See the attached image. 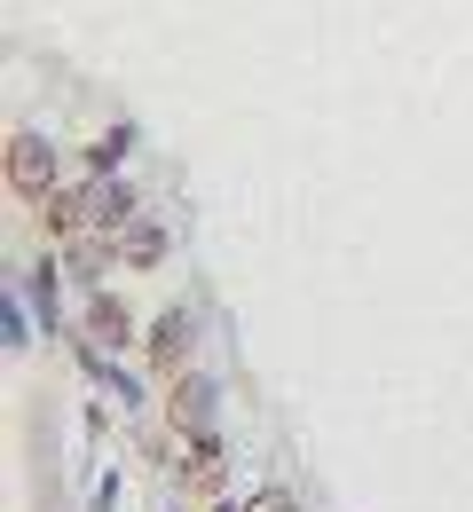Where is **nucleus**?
<instances>
[{
	"label": "nucleus",
	"mask_w": 473,
	"mask_h": 512,
	"mask_svg": "<svg viewBox=\"0 0 473 512\" xmlns=\"http://www.w3.org/2000/svg\"><path fill=\"white\" fill-rule=\"evenodd\" d=\"M0 166H8V197H16V205H32V213H40L48 197L64 190V174H56V150H48L32 127L8 134V158H0Z\"/></svg>",
	"instance_id": "1"
},
{
	"label": "nucleus",
	"mask_w": 473,
	"mask_h": 512,
	"mask_svg": "<svg viewBox=\"0 0 473 512\" xmlns=\"http://www.w3.org/2000/svg\"><path fill=\"white\" fill-rule=\"evenodd\" d=\"M190 347H198V316H190V308H166V316L150 323V339H142V355H150V379L166 386L174 371H190Z\"/></svg>",
	"instance_id": "2"
},
{
	"label": "nucleus",
	"mask_w": 473,
	"mask_h": 512,
	"mask_svg": "<svg viewBox=\"0 0 473 512\" xmlns=\"http://www.w3.org/2000/svg\"><path fill=\"white\" fill-rule=\"evenodd\" d=\"M166 426L174 434H213V379H205L198 363L166 379Z\"/></svg>",
	"instance_id": "3"
},
{
	"label": "nucleus",
	"mask_w": 473,
	"mask_h": 512,
	"mask_svg": "<svg viewBox=\"0 0 473 512\" xmlns=\"http://www.w3.org/2000/svg\"><path fill=\"white\" fill-rule=\"evenodd\" d=\"M40 221H48L56 237H79V229H95V174H87V182H64V190L40 205Z\"/></svg>",
	"instance_id": "4"
},
{
	"label": "nucleus",
	"mask_w": 473,
	"mask_h": 512,
	"mask_svg": "<svg viewBox=\"0 0 473 512\" xmlns=\"http://www.w3.org/2000/svg\"><path fill=\"white\" fill-rule=\"evenodd\" d=\"M119 260H127V268H158V260H166V229H158V221H127V229H119Z\"/></svg>",
	"instance_id": "5"
},
{
	"label": "nucleus",
	"mask_w": 473,
	"mask_h": 512,
	"mask_svg": "<svg viewBox=\"0 0 473 512\" xmlns=\"http://www.w3.org/2000/svg\"><path fill=\"white\" fill-rule=\"evenodd\" d=\"M87 331H95L103 347H119V339H127V308H119L111 292H87Z\"/></svg>",
	"instance_id": "6"
},
{
	"label": "nucleus",
	"mask_w": 473,
	"mask_h": 512,
	"mask_svg": "<svg viewBox=\"0 0 473 512\" xmlns=\"http://www.w3.org/2000/svg\"><path fill=\"white\" fill-rule=\"evenodd\" d=\"M245 512H300V505H292V489H261V497H253Z\"/></svg>",
	"instance_id": "7"
}]
</instances>
